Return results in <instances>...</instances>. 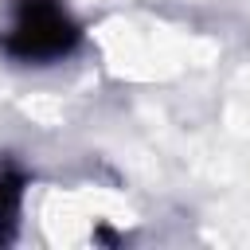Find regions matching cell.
Listing matches in <instances>:
<instances>
[{
	"instance_id": "2",
	"label": "cell",
	"mask_w": 250,
	"mask_h": 250,
	"mask_svg": "<svg viewBox=\"0 0 250 250\" xmlns=\"http://www.w3.org/2000/svg\"><path fill=\"white\" fill-rule=\"evenodd\" d=\"M20 199H23V180L16 172H0V242L12 238L16 215H20Z\"/></svg>"
},
{
	"instance_id": "1",
	"label": "cell",
	"mask_w": 250,
	"mask_h": 250,
	"mask_svg": "<svg viewBox=\"0 0 250 250\" xmlns=\"http://www.w3.org/2000/svg\"><path fill=\"white\" fill-rule=\"evenodd\" d=\"M82 39L78 20L62 0H16L12 20L0 35V51L12 62L27 66H51L62 62Z\"/></svg>"
}]
</instances>
